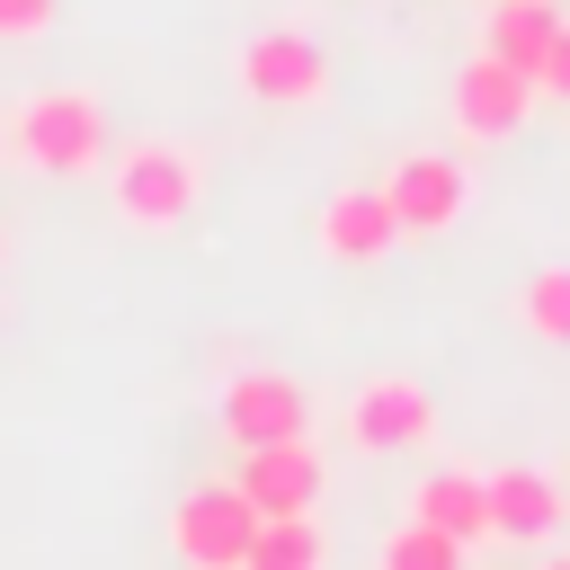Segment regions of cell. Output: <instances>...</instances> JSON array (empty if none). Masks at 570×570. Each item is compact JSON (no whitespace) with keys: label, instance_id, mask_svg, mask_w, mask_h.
I'll use <instances>...</instances> for the list:
<instances>
[{"label":"cell","instance_id":"cell-6","mask_svg":"<svg viewBox=\"0 0 570 570\" xmlns=\"http://www.w3.org/2000/svg\"><path fill=\"white\" fill-rule=\"evenodd\" d=\"M303 428H312V401H303L294 374H232V392H223V436L232 445H285Z\"/></svg>","mask_w":570,"mask_h":570},{"label":"cell","instance_id":"cell-2","mask_svg":"<svg viewBox=\"0 0 570 570\" xmlns=\"http://www.w3.org/2000/svg\"><path fill=\"white\" fill-rule=\"evenodd\" d=\"M196 160L178 151V142H134L125 160H116V214L134 223V232H169L178 214H196Z\"/></svg>","mask_w":570,"mask_h":570},{"label":"cell","instance_id":"cell-7","mask_svg":"<svg viewBox=\"0 0 570 570\" xmlns=\"http://www.w3.org/2000/svg\"><path fill=\"white\" fill-rule=\"evenodd\" d=\"M347 436L365 454H392V445H428L436 436V401L410 383V374H374L356 401H347Z\"/></svg>","mask_w":570,"mask_h":570},{"label":"cell","instance_id":"cell-14","mask_svg":"<svg viewBox=\"0 0 570 570\" xmlns=\"http://www.w3.org/2000/svg\"><path fill=\"white\" fill-rule=\"evenodd\" d=\"M240 570H321V525L312 517H258Z\"/></svg>","mask_w":570,"mask_h":570},{"label":"cell","instance_id":"cell-11","mask_svg":"<svg viewBox=\"0 0 570 570\" xmlns=\"http://www.w3.org/2000/svg\"><path fill=\"white\" fill-rule=\"evenodd\" d=\"M490 490V534H517V543H534V534H561V490L543 481V472H490L481 481Z\"/></svg>","mask_w":570,"mask_h":570},{"label":"cell","instance_id":"cell-17","mask_svg":"<svg viewBox=\"0 0 570 570\" xmlns=\"http://www.w3.org/2000/svg\"><path fill=\"white\" fill-rule=\"evenodd\" d=\"M53 27V0H0V36H45Z\"/></svg>","mask_w":570,"mask_h":570},{"label":"cell","instance_id":"cell-12","mask_svg":"<svg viewBox=\"0 0 570 570\" xmlns=\"http://www.w3.org/2000/svg\"><path fill=\"white\" fill-rule=\"evenodd\" d=\"M419 525H436V534H454L463 552L490 534V490H481V472H428L419 481Z\"/></svg>","mask_w":570,"mask_h":570},{"label":"cell","instance_id":"cell-8","mask_svg":"<svg viewBox=\"0 0 570 570\" xmlns=\"http://www.w3.org/2000/svg\"><path fill=\"white\" fill-rule=\"evenodd\" d=\"M525 107H534V80H525V71H508L499 53H472V62L454 71V125H463V134L499 142V134H517V125H525Z\"/></svg>","mask_w":570,"mask_h":570},{"label":"cell","instance_id":"cell-9","mask_svg":"<svg viewBox=\"0 0 570 570\" xmlns=\"http://www.w3.org/2000/svg\"><path fill=\"white\" fill-rule=\"evenodd\" d=\"M383 205H392V223H401L410 240H428V232H445V223L463 214V169H454L445 151H410V160L383 178Z\"/></svg>","mask_w":570,"mask_h":570},{"label":"cell","instance_id":"cell-5","mask_svg":"<svg viewBox=\"0 0 570 570\" xmlns=\"http://www.w3.org/2000/svg\"><path fill=\"white\" fill-rule=\"evenodd\" d=\"M232 490H240L258 517H312V499H321V454H312L303 436H285V445H240Z\"/></svg>","mask_w":570,"mask_h":570},{"label":"cell","instance_id":"cell-4","mask_svg":"<svg viewBox=\"0 0 570 570\" xmlns=\"http://www.w3.org/2000/svg\"><path fill=\"white\" fill-rule=\"evenodd\" d=\"M240 89L267 98V107H312L330 89V53L303 36V27H267L240 45Z\"/></svg>","mask_w":570,"mask_h":570},{"label":"cell","instance_id":"cell-10","mask_svg":"<svg viewBox=\"0 0 570 570\" xmlns=\"http://www.w3.org/2000/svg\"><path fill=\"white\" fill-rule=\"evenodd\" d=\"M392 240H401V223H392L383 187H347V196L321 205V249L330 258H383Z\"/></svg>","mask_w":570,"mask_h":570},{"label":"cell","instance_id":"cell-15","mask_svg":"<svg viewBox=\"0 0 570 570\" xmlns=\"http://www.w3.org/2000/svg\"><path fill=\"white\" fill-rule=\"evenodd\" d=\"M517 321H525L534 338L570 347V267H534V276H525V294H517Z\"/></svg>","mask_w":570,"mask_h":570},{"label":"cell","instance_id":"cell-18","mask_svg":"<svg viewBox=\"0 0 570 570\" xmlns=\"http://www.w3.org/2000/svg\"><path fill=\"white\" fill-rule=\"evenodd\" d=\"M534 89H552V98H570V27L552 36V53H543V71H534Z\"/></svg>","mask_w":570,"mask_h":570},{"label":"cell","instance_id":"cell-16","mask_svg":"<svg viewBox=\"0 0 570 570\" xmlns=\"http://www.w3.org/2000/svg\"><path fill=\"white\" fill-rule=\"evenodd\" d=\"M374 570H463V543L410 517L401 534H383V552H374Z\"/></svg>","mask_w":570,"mask_h":570},{"label":"cell","instance_id":"cell-3","mask_svg":"<svg viewBox=\"0 0 570 570\" xmlns=\"http://www.w3.org/2000/svg\"><path fill=\"white\" fill-rule=\"evenodd\" d=\"M169 534H178L187 570H240V561H249V534H258V508H249L232 481H196V490L178 499Z\"/></svg>","mask_w":570,"mask_h":570},{"label":"cell","instance_id":"cell-1","mask_svg":"<svg viewBox=\"0 0 570 570\" xmlns=\"http://www.w3.org/2000/svg\"><path fill=\"white\" fill-rule=\"evenodd\" d=\"M9 151H18L27 169H45V178H80V169H98V151H107V116H98L89 89H45V98H27V107L9 116Z\"/></svg>","mask_w":570,"mask_h":570},{"label":"cell","instance_id":"cell-13","mask_svg":"<svg viewBox=\"0 0 570 570\" xmlns=\"http://www.w3.org/2000/svg\"><path fill=\"white\" fill-rule=\"evenodd\" d=\"M552 36H561V9H552V0H499V9H490V45H481V53H499L508 71H525V80H534V71H543V53H552Z\"/></svg>","mask_w":570,"mask_h":570},{"label":"cell","instance_id":"cell-19","mask_svg":"<svg viewBox=\"0 0 570 570\" xmlns=\"http://www.w3.org/2000/svg\"><path fill=\"white\" fill-rule=\"evenodd\" d=\"M534 570H570V552H552V561H534Z\"/></svg>","mask_w":570,"mask_h":570}]
</instances>
